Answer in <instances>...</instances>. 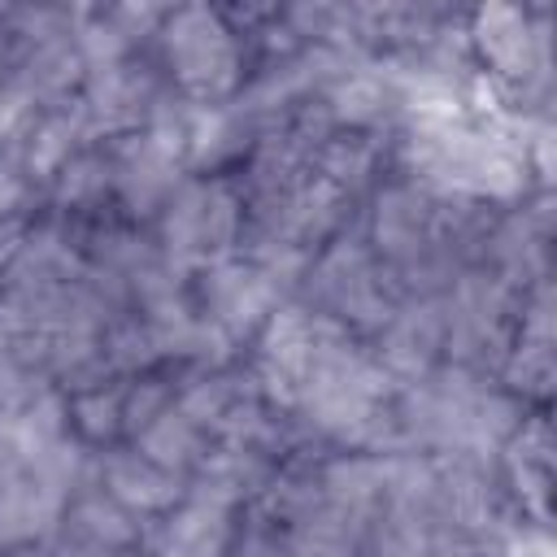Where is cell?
<instances>
[{
  "instance_id": "17",
  "label": "cell",
  "mask_w": 557,
  "mask_h": 557,
  "mask_svg": "<svg viewBox=\"0 0 557 557\" xmlns=\"http://www.w3.org/2000/svg\"><path fill=\"white\" fill-rule=\"evenodd\" d=\"M148 461H157L161 470H170V474H191L196 466H200V457L209 453V444H213V435L209 431H200L187 413H178L174 405L152 422V426H144L135 440H131Z\"/></svg>"
},
{
  "instance_id": "9",
  "label": "cell",
  "mask_w": 557,
  "mask_h": 557,
  "mask_svg": "<svg viewBox=\"0 0 557 557\" xmlns=\"http://www.w3.org/2000/svg\"><path fill=\"white\" fill-rule=\"evenodd\" d=\"M65 505L70 496L48 479H39L30 466L9 483H0V553L48 544L65 518Z\"/></svg>"
},
{
  "instance_id": "14",
  "label": "cell",
  "mask_w": 557,
  "mask_h": 557,
  "mask_svg": "<svg viewBox=\"0 0 557 557\" xmlns=\"http://www.w3.org/2000/svg\"><path fill=\"white\" fill-rule=\"evenodd\" d=\"M57 531H65L91 548H104V553H139L148 522L96 487V492H83L65 505V518Z\"/></svg>"
},
{
  "instance_id": "15",
  "label": "cell",
  "mask_w": 557,
  "mask_h": 557,
  "mask_svg": "<svg viewBox=\"0 0 557 557\" xmlns=\"http://www.w3.org/2000/svg\"><path fill=\"white\" fill-rule=\"evenodd\" d=\"M318 487L326 505L357 518L361 527H370L374 513L383 509V470L379 457L370 453H331L318 466Z\"/></svg>"
},
{
  "instance_id": "4",
  "label": "cell",
  "mask_w": 557,
  "mask_h": 557,
  "mask_svg": "<svg viewBox=\"0 0 557 557\" xmlns=\"http://www.w3.org/2000/svg\"><path fill=\"white\" fill-rule=\"evenodd\" d=\"M191 296H196V309L205 318H213L222 331H231L239 344L257 339V331L265 326V318L287 300L274 278L248 261V257H222L205 270L191 274Z\"/></svg>"
},
{
  "instance_id": "20",
  "label": "cell",
  "mask_w": 557,
  "mask_h": 557,
  "mask_svg": "<svg viewBox=\"0 0 557 557\" xmlns=\"http://www.w3.org/2000/svg\"><path fill=\"white\" fill-rule=\"evenodd\" d=\"M174 392H178V366L174 361L126 379L122 383V444H131L144 426H152L174 405Z\"/></svg>"
},
{
  "instance_id": "23",
  "label": "cell",
  "mask_w": 557,
  "mask_h": 557,
  "mask_svg": "<svg viewBox=\"0 0 557 557\" xmlns=\"http://www.w3.org/2000/svg\"><path fill=\"white\" fill-rule=\"evenodd\" d=\"M222 557H287L283 553V531L244 509V522H235V535H231Z\"/></svg>"
},
{
  "instance_id": "2",
  "label": "cell",
  "mask_w": 557,
  "mask_h": 557,
  "mask_svg": "<svg viewBox=\"0 0 557 557\" xmlns=\"http://www.w3.org/2000/svg\"><path fill=\"white\" fill-rule=\"evenodd\" d=\"M157 248L187 274L235 257L244 235V191L235 174H187L152 222Z\"/></svg>"
},
{
  "instance_id": "7",
  "label": "cell",
  "mask_w": 557,
  "mask_h": 557,
  "mask_svg": "<svg viewBox=\"0 0 557 557\" xmlns=\"http://www.w3.org/2000/svg\"><path fill=\"white\" fill-rule=\"evenodd\" d=\"M370 352L400 387L422 379L444 357V300L440 296L400 300L392 322L370 339Z\"/></svg>"
},
{
  "instance_id": "21",
  "label": "cell",
  "mask_w": 557,
  "mask_h": 557,
  "mask_svg": "<svg viewBox=\"0 0 557 557\" xmlns=\"http://www.w3.org/2000/svg\"><path fill=\"white\" fill-rule=\"evenodd\" d=\"M553 379H557L553 344L513 339V344H509V352H505V357H500V366H496V383H500L509 396H518L522 405H527V400H548Z\"/></svg>"
},
{
  "instance_id": "22",
  "label": "cell",
  "mask_w": 557,
  "mask_h": 557,
  "mask_svg": "<svg viewBox=\"0 0 557 557\" xmlns=\"http://www.w3.org/2000/svg\"><path fill=\"white\" fill-rule=\"evenodd\" d=\"M361 557H431L426 544V513L409 509H379L366 527Z\"/></svg>"
},
{
  "instance_id": "8",
  "label": "cell",
  "mask_w": 557,
  "mask_h": 557,
  "mask_svg": "<svg viewBox=\"0 0 557 557\" xmlns=\"http://www.w3.org/2000/svg\"><path fill=\"white\" fill-rule=\"evenodd\" d=\"M100 492H109L117 505H126L131 513H139L148 522V518H165L174 505H183L187 479L161 470L135 444H113V448H100Z\"/></svg>"
},
{
  "instance_id": "16",
  "label": "cell",
  "mask_w": 557,
  "mask_h": 557,
  "mask_svg": "<svg viewBox=\"0 0 557 557\" xmlns=\"http://www.w3.org/2000/svg\"><path fill=\"white\" fill-rule=\"evenodd\" d=\"M361 544H366V527L326 500L283 527L287 557H361Z\"/></svg>"
},
{
  "instance_id": "24",
  "label": "cell",
  "mask_w": 557,
  "mask_h": 557,
  "mask_svg": "<svg viewBox=\"0 0 557 557\" xmlns=\"http://www.w3.org/2000/svg\"><path fill=\"white\" fill-rule=\"evenodd\" d=\"M39 548H44V557H131V553H104V548H91V544L65 535V531H57V535H52L48 544H39Z\"/></svg>"
},
{
  "instance_id": "12",
  "label": "cell",
  "mask_w": 557,
  "mask_h": 557,
  "mask_svg": "<svg viewBox=\"0 0 557 557\" xmlns=\"http://www.w3.org/2000/svg\"><path fill=\"white\" fill-rule=\"evenodd\" d=\"M231 535H235V513L231 509H218V505L183 496V505H174L165 518L148 522L144 553H161V557H222Z\"/></svg>"
},
{
  "instance_id": "10",
  "label": "cell",
  "mask_w": 557,
  "mask_h": 557,
  "mask_svg": "<svg viewBox=\"0 0 557 557\" xmlns=\"http://www.w3.org/2000/svg\"><path fill=\"white\" fill-rule=\"evenodd\" d=\"M387 170H392V131H335L313 157V178L339 187L357 205L387 178Z\"/></svg>"
},
{
  "instance_id": "5",
  "label": "cell",
  "mask_w": 557,
  "mask_h": 557,
  "mask_svg": "<svg viewBox=\"0 0 557 557\" xmlns=\"http://www.w3.org/2000/svg\"><path fill=\"white\" fill-rule=\"evenodd\" d=\"M366 244L383 265H400L418 257L435 235V196L400 174H387L361 209Z\"/></svg>"
},
{
  "instance_id": "6",
  "label": "cell",
  "mask_w": 557,
  "mask_h": 557,
  "mask_svg": "<svg viewBox=\"0 0 557 557\" xmlns=\"http://www.w3.org/2000/svg\"><path fill=\"white\" fill-rule=\"evenodd\" d=\"M104 148H109V161H113V200H117V209L131 222L152 226L161 205L170 200V191L187 178V165L157 152L139 131H131L122 139H109Z\"/></svg>"
},
{
  "instance_id": "19",
  "label": "cell",
  "mask_w": 557,
  "mask_h": 557,
  "mask_svg": "<svg viewBox=\"0 0 557 557\" xmlns=\"http://www.w3.org/2000/svg\"><path fill=\"white\" fill-rule=\"evenodd\" d=\"M122 383L126 379L65 396L70 400V431L87 448H113V444H122Z\"/></svg>"
},
{
  "instance_id": "13",
  "label": "cell",
  "mask_w": 557,
  "mask_h": 557,
  "mask_svg": "<svg viewBox=\"0 0 557 557\" xmlns=\"http://www.w3.org/2000/svg\"><path fill=\"white\" fill-rule=\"evenodd\" d=\"M113 161L104 144H91L65 161V170L48 183L44 209L57 218H96L113 209Z\"/></svg>"
},
{
  "instance_id": "11",
  "label": "cell",
  "mask_w": 557,
  "mask_h": 557,
  "mask_svg": "<svg viewBox=\"0 0 557 557\" xmlns=\"http://www.w3.org/2000/svg\"><path fill=\"white\" fill-rule=\"evenodd\" d=\"M91 148L87 135V117L78 109V96L70 104H57L48 113H35L22 131H17V152H22V174L30 178V187L48 191V183L65 170V161L74 152Z\"/></svg>"
},
{
  "instance_id": "3",
  "label": "cell",
  "mask_w": 557,
  "mask_h": 557,
  "mask_svg": "<svg viewBox=\"0 0 557 557\" xmlns=\"http://www.w3.org/2000/svg\"><path fill=\"white\" fill-rule=\"evenodd\" d=\"M165 83L170 78L161 70L157 52H148V48L131 52L126 61L87 70V78L78 87V109L87 117L91 144H109V139H122V135L139 131Z\"/></svg>"
},
{
  "instance_id": "1",
  "label": "cell",
  "mask_w": 557,
  "mask_h": 557,
  "mask_svg": "<svg viewBox=\"0 0 557 557\" xmlns=\"http://www.w3.org/2000/svg\"><path fill=\"white\" fill-rule=\"evenodd\" d=\"M152 52L170 87H178L191 104H226L248 78L244 48L213 4L170 9L152 39Z\"/></svg>"
},
{
  "instance_id": "18",
  "label": "cell",
  "mask_w": 557,
  "mask_h": 557,
  "mask_svg": "<svg viewBox=\"0 0 557 557\" xmlns=\"http://www.w3.org/2000/svg\"><path fill=\"white\" fill-rule=\"evenodd\" d=\"M100 357H104V366L113 370V379H135V374H148V370L165 366L161 339H157L152 322L139 318V313H122V318H113V322L104 326V335H100Z\"/></svg>"
}]
</instances>
